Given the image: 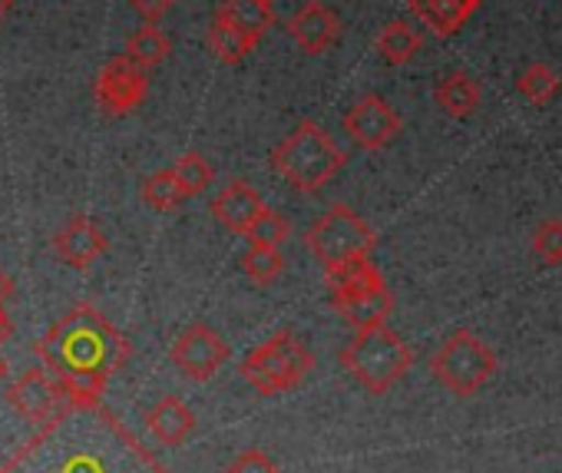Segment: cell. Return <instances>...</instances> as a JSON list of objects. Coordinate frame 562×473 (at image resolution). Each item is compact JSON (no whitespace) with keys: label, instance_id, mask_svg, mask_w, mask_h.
<instances>
[{"label":"cell","instance_id":"obj_1","mask_svg":"<svg viewBox=\"0 0 562 473\" xmlns=\"http://www.w3.org/2000/svg\"><path fill=\"white\" fill-rule=\"evenodd\" d=\"M0 473H166V466L100 404L70 407L21 443Z\"/></svg>","mask_w":562,"mask_h":473},{"label":"cell","instance_id":"obj_2","mask_svg":"<svg viewBox=\"0 0 562 473\" xmlns=\"http://www.w3.org/2000/svg\"><path fill=\"white\" fill-rule=\"evenodd\" d=\"M34 354L44 361V368L54 378H70V374H103L113 378L133 354L130 338L110 325L103 312L93 305H77L70 308L37 345Z\"/></svg>","mask_w":562,"mask_h":473},{"label":"cell","instance_id":"obj_3","mask_svg":"<svg viewBox=\"0 0 562 473\" xmlns=\"http://www.w3.org/2000/svg\"><path fill=\"white\" fill-rule=\"evenodd\" d=\"M268 159H271V169L299 192H318L348 162L345 149L315 120H302L285 139L271 149Z\"/></svg>","mask_w":562,"mask_h":473},{"label":"cell","instance_id":"obj_4","mask_svg":"<svg viewBox=\"0 0 562 473\" xmlns=\"http://www.w3.org/2000/svg\"><path fill=\"white\" fill-rule=\"evenodd\" d=\"M305 246L312 249L315 262L325 269L328 279L341 275L345 269L364 262L378 249V235L374 228L345 202H335L328 212H322L308 232H305Z\"/></svg>","mask_w":562,"mask_h":473},{"label":"cell","instance_id":"obj_5","mask_svg":"<svg viewBox=\"0 0 562 473\" xmlns=\"http://www.w3.org/2000/svg\"><path fill=\"white\" fill-rule=\"evenodd\" d=\"M338 361L364 391L387 394L414 368V351L397 331H391L387 325H374L355 331V338L341 348Z\"/></svg>","mask_w":562,"mask_h":473},{"label":"cell","instance_id":"obj_6","mask_svg":"<svg viewBox=\"0 0 562 473\" xmlns=\"http://www.w3.org/2000/svg\"><path fill=\"white\" fill-rule=\"evenodd\" d=\"M315 358L308 351V345L295 335V331H274L271 338H265L261 345H255L245 358H241V378L265 397L274 394H289L295 387L305 384V378L312 374Z\"/></svg>","mask_w":562,"mask_h":473},{"label":"cell","instance_id":"obj_7","mask_svg":"<svg viewBox=\"0 0 562 473\" xmlns=\"http://www.w3.org/2000/svg\"><path fill=\"white\" fill-rule=\"evenodd\" d=\"M328 282H331V308L355 331L384 325L387 315L394 312V295H391L381 269L371 259L345 269L341 275H335Z\"/></svg>","mask_w":562,"mask_h":473},{"label":"cell","instance_id":"obj_8","mask_svg":"<svg viewBox=\"0 0 562 473\" xmlns=\"http://www.w3.org/2000/svg\"><path fill=\"white\" fill-rule=\"evenodd\" d=\"M430 371H434V378L453 397H463L467 401V397L480 394L493 381V374H496V354H493V348L483 338H476L473 331L460 328V331H453L434 351Z\"/></svg>","mask_w":562,"mask_h":473},{"label":"cell","instance_id":"obj_9","mask_svg":"<svg viewBox=\"0 0 562 473\" xmlns=\"http://www.w3.org/2000/svg\"><path fill=\"white\" fill-rule=\"evenodd\" d=\"M146 93H149V70L130 60L126 54L103 64V70L93 80L97 106L106 116H130L133 110L143 106Z\"/></svg>","mask_w":562,"mask_h":473},{"label":"cell","instance_id":"obj_10","mask_svg":"<svg viewBox=\"0 0 562 473\" xmlns=\"http://www.w3.org/2000/svg\"><path fill=\"white\" fill-rule=\"evenodd\" d=\"M341 126L361 149L378 153V149H387L401 136L404 120L381 93H364L348 106V113L341 116Z\"/></svg>","mask_w":562,"mask_h":473},{"label":"cell","instance_id":"obj_11","mask_svg":"<svg viewBox=\"0 0 562 473\" xmlns=\"http://www.w3.org/2000/svg\"><path fill=\"white\" fill-rule=\"evenodd\" d=\"M232 358V348L228 341L212 331L209 325L195 322L189 325L176 341H172V351H169V361L176 364V371L189 381H209L215 378V371Z\"/></svg>","mask_w":562,"mask_h":473},{"label":"cell","instance_id":"obj_12","mask_svg":"<svg viewBox=\"0 0 562 473\" xmlns=\"http://www.w3.org/2000/svg\"><path fill=\"white\" fill-rule=\"evenodd\" d=\"M8 404H11L21 417H27L31 424H37V427H44V424H50V420H57L60 414L70 410V404H67V397H64L57 378H54L47 368H31V371H24V374L8 387Z\"/></svg>","mask_w":562,"mask_h":473},{"label":"cell","instance_id":"obj_13","mask_svg":"<svg viewBox=\"0 0 562 473\" xmlns=\"http://www.w3.org/2000/svg\"><path fill=\"white\" fill-rule=\"evenodd\" d=\"M106 249H110V243H106L103 228L90 215H83V212L70 215L64 222V228L54 235V252H57V259L67 262V266H74V269H90Z\"/></svg>","mask_w":562,"mask_h":473},{"label":"cell","instance_id":"obj_14","mask_svg":"<svg viewBox=\"0 0 562 473\" xmlns=\"http://www.w3.org/2000/svg\"><path fill=\"white\" fill-rule=\"evenodd\" d=\"M289 34H292V41L299 44L302 54L318 57V54H325L338 41L341 21H338V14L328 4H322V0H308V4L299 14L289 18Z\"/></svg>","mask_w":562,"mask_h":473},{"label":"cell","instance_id":"obj_15","mask_svg":"<svg viewBox=\"0 0 562 473\" xmlns=\"http://www.w3.org/2000/svg\"><path fill=\"white\" fill-rule=\"evenodd\" d=\"M212 215L215 222H222L228 232L235 235H245L251 228V222L265 212V202L258 195L255 185H248L245 179H232L215 199H212Z\"/></svg>","mask_w":562,"mask_h":473},{"label":"cell","instance_id":"obj_16","mask_svg":"<svg viewBox=\"0 0 562 473\" xmlns=\"http://www.w3.org/2000/svg\"><path fill=\"white\" fill-rule=\"evenodd\" d=\"M483 0H407L411 14L440 41L453 37L476 11Z\"/></svg>","mask_w":562,"mask_h":473},{"label":"cell","instance_id":"obj_17","mask_svg":"<svg viewBox=\"0 0 562 473\" xmlns=\"http://www.w3.org/2000/svg\"><path fill=\"white\" fill-rule=\"evenodd\" d=\"M146 427L162 447H182L189 440V433L195 430V414L189 410L186 401L169 394V397H159L146 410Z\"/></svg>","mask_w":562,"mask_h":473},{"label":"cell","instance_id":"obj_18","mask_svg":"<svg viewBox=\"0 0 562 473\" xmlns=\"http://www.w3.org/2000/svg\"><path fill=\"white\" fill-rule=\"evenodd\" d=\"M434 100H437V106L450 120H467V116L476 113V106L483 100V90H480V83L467 70H453V74H447V77L437 80Z\"/></svg>","mask_w":562,"mask_h":473},{"label":"cell","instance_id":"obj_19","mask_svg":"<svg viewBox=\"0 0 562 473\" xmlns=\"http://www.w3.org/2000/svg\"><path fill=\"white\" fill-rule=\"evenodd\" d=\"M215 18L228 21L235 31H241L255 47L258 41L274 27V11L268 0H222Z\"/></svg>","mask_w":562,"mask_h":473},{"label":"cell","instance_id":"obj_20","mask_svg":"<svg viewBox=\"0 0 562 473\" xmlns=\"http://www.w3.org/2000/svg\"><path fill=\"white\" fill-rule=\"evenodd\" d=\"M424 47V37L407 24V21H391L381 34H378V54L384 57V64L391 67H404L411 64Z\"/></svg>","mask_w":562,"mask_h":473},{"label":"cell","instance_id":"obj_21","mask_svg":"<svg viewBox=\"0 0 562 473\" xmlns=\"http://www.w3.org/2000/svg\"><path fill=\"white\" fill-rule=\"evenodd\" d=\"M205 44H209V50L215 54V60H218V64H228V67L241 64V60L255 50V44H251L241 31H235L228 21H222V18H212L209 34H205Z\"/></svg>","mask_w":562,"mask_h":473},{"label":"cell","instance_id":"obj_22","mask_svg":"<svg viewBox=\"0 0 562 473\" xmlns=\"http://www.w3.org/2000/svg\"><path fill=\"white\" fill-rule=\"evenodd\" d=\"M169 54H172V44H169V37H166L156 24H146V27L133 31V34L126 37V57L136 60V64L146 67V70L159 67Z\"/></svg>","mask_w":562,"mask_h":473},{"label":"cell","instance_id":"obj_23","mask_svg":"<svg viewBox=\"0 0 562 473\" xmlns=\"http://www.w3.org/2000/svg\"><path fill=\"white\" fill-rule=\"evenodd\" d=\"M559 87H562V80H559V74L549 67V64H529L519 77H516V93L526 100V103H532V106H546L555 93H559Z\"/></svg>","mask_w":562,"mask_h":473},{"label":"cell","instance_id":"obj_24","mask_svg":"<svg viewBox=\"0 0 562 473\" xmlns=\"http://www.w3.org/2000/svg\"><path fill=\"white\" fill-rule=\"evenodd\" d=\"M186 199H189V195L182 192V185H179L172 166H169V169H159V172H153V176L143 179V202H146L149 209H156V212H169V209H176V205L186 202Z\"/></svg>","mask_w":562,"mask_h":473},{"label":"cell","instance_id":"obj_25","mask_svg":"<svg viewBox=\"0 0 562 473\" xmlns=\"http://www.w3.org/2000/svg\"><path fill=\"white\" fill-rule=\"evenodd\" d=\"M245 239H248V246H265V249H281L289 239H292V222L281 215V212H274V209H268L265 205V212L251 222V228L245 232Z\"/></svg>","mask_w":562,"mask_h":473},{"label":"cell","instance_id":"obj_26","mask_svg":"<svg viewBox=\"0 0 562 473\" xmlns=\"http://www.w3.org/2000/svg\"><path fill=\"white\" fill-rule=\"evenodd\" d=\"M241 272L255 285H274L281 279V272H285V256H281V249L248 246V252L241 256Z\"/></svg>","mask_w":562,"mask_h":473},{"label":"cell","instance_id":"obj_27","mask_svg":"<svg viewBox=\"0 0 562 473\" xmlns=\"http://www.w3.org/2000/svg\"><path fill=\"white\" fill-rule=\"evenodd\" d=\"M172 172H176V179H179V185H182V192L192 199V195H202L209 185H212V166H209V159L202 156V153H182L179 159H176V166H172Z\"/></svg>","mask_w":562,"mask_h":473},{"label":"cell","instance_id":"obj_28","mask_svg":"<svg viewBox=\"0 0 562 473\" xmlns=\"http://www.w3.org/2000/svg\"><path fill=\"white\" fill-rule=\"evenodd\" d=\"M529 249L546 266H562V218H542L532 232Z\"/></svg>","mask_w":562,"mask_h":473},{"label":"cell","instance_id":"obj_29","mask_svg":"<svg viewBox=\"0 0 562 473\" xmlns=\"http://www.w3.org/2000/svg\"><path fill=\"white\" fill-rule=\"evenodd\" d=\"M225 473H281V470H278V463H274L265 450L251 447V450H241V453L225 466Z\"/></svg>","mask_w":562,"mask_h":473},{"label":"cell","instance_id":"obj_30","mask_svg":"<svg viewBox=\"0 0 562 473\" xmlns=\"http://www.w3.org/2000/svg\"><path fill=\"white\" fill-rule=\"evenodd\" d=\"M130 4H133V11H136L146 24H159V21L172 11L176 0H130Z\"/></svg>","mask_w":562,"mask_h":473},{"label":"cell","instance_id":"obj_31","mask_svg":"<svg viewBox=\"0 0 562 473\" xmlns=\"http://www.w3.org/2000/svg\"><path fill=\"white\" fill-rule=\"evenodd\" d=\"M11 318H8V308H4V302H0V345H4L8 338H11Z\"/></svg>","mask_w":562,"mask_h":473},{"label":"cell","instance_id":"obj_32","mask_svg":"<svg viewBox=\"0 0 562 473\" xmlns=\"http://www.w3.org/2000/svg\"><path fill=\"white\" fill-rule=\"evenodd\" d=\"M11 292H14V289H11V279H8L4 272H0V302H8Z\"/></svg>","mask_w":562,"mask_h":473},{"label":"cell","instance_id":"obj_33","mask_svg":"<svg viewBox=\"0 0 562 473\" xmlns=\"http://www.w3.org/2000/svg\"><path fill=\"white\" fill-rule=\"evenodd\" d=\"M4 381H8V361L0 358V384H4Z\"/></svg>","mask_w":562,"mask_h":473},{"label":"cell","instance_id":"obj_34","mask_svg":"<svg viewBox=\"0 0 562 473\" xmlns=\"http://www.w3.org/2000/svg\"><path fill=\"white\" fill-rule=\"evenodd\" d=\"M8 11H11V0H0V21H4Z\"/></svg>","mask_w":562,"mask_h":473},{"label":"cell","instance_id":"obj_35","mask_svg":"<svg viewBox=\"0 0 562 473\" xmlns=\"http://www.w3.org/2000/svg\"><path fill=\"white\" fill-rule=\"evenodd\" d=\"M268 4H271V0H268Z\"/></svg>","mask_w":562,"mask_h":473}]
</instances>
